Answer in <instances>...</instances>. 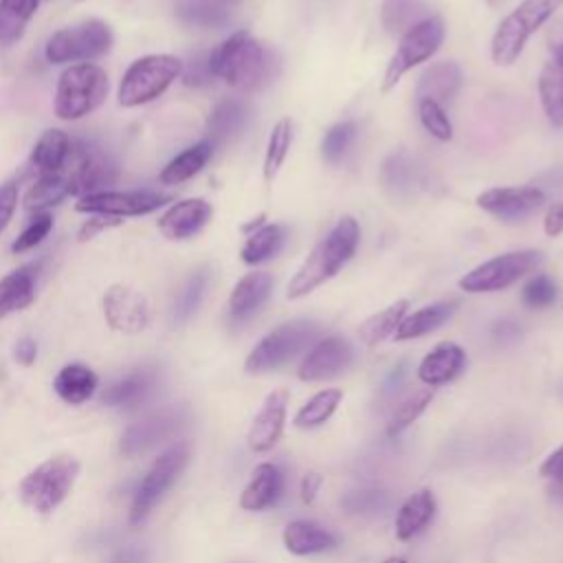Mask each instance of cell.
<instances>
[{
  "instance_id": "49",
  "label": "cell",
  "mask_w": 563,
  "mask_h": 563,
  "mask_svg": "<svg viewBox=\"0 0 563 563\" xmlns=\"http://www.w3.org/2000/svg\"><path fill=\"white\" fill-rule=\"evenodd\" d=\"M343 506L350 512H378L387 506V497L380 490H358L343 499Z\"/></svg>"
},
{
  "instance_id": "33",
  "label": "cell",
  "mask_w": 563,
  "mask_h": 563,
  "mask_svg": "<svg viewBox=\"0 0 563 563\" xmlns=\"http://www.w3.org/2000/svg\"><path fill=\"white\" fill-rule=\"evenodd\" d=\"M284 240H286V229L277 222H266L257 231L249 233L246 242L240 249V260L249 266L262 264L282 251Z\"/></svg>"
},
{
  "instance_id": "19",
  "label": "cell",
  "mask_w": 563,
  "mask_h": 563,
  "mask_svg": "<svg viewBox=\"0 0 563 563\" xmlns=\"http://www.w3.org/2000/svg\"><path fill=\"white\" fill-rule=\"evenodd\" d=\"M213 209L202 198H187L180 202H174L161 218H158V231L167 240H189L198 235L211 220Z\"/></svg>"
},
{
  "instance_id": "37",
  "label": "cell",
  "mask_w": 563,
  "mask_h": 563,
  "mask_svg": "<svg viewBox=\"0 0 563 563\" xmlns=\"http://www.w3.org/2000/svg\"><path fill=\"white\" fill-rule=\"evenodd\" d=\"M66 196H70V187L64 174H40L24 196V209L46 213V209L59 205Z\"/></svg>"
},
{
  "instance_id": "2",
  "label": "cell",
  "mask_w": 563,
  "mask_h": 563,
  "mask_svg": "<svg viewBox=\"0 0 563 563\" xmlns=\"http://www.w3.org/2000/svg\"><path fill=\"white\" fill-rule=\"evenodd\" d=\"M361 240L358 222L352 216H343L330 233L308 253L297 273L286 286L288 299H299L310 295L314 288L332 279L354 255Z\"/></svg>"
},
{
  "instance_id": "14",
  "label": "cell",
  "mask_w": 563,
  "mask_h": 563,
  "mask_svg": "<svg viewBox=\"0 0 563 563\" xmlns=\"http://www.w3.org/2000/svg\"><path fill=\"white\" fill-rule=\"evenodd\" d=\"M103 314L112 330L123 334H136L150 325L152 310L143 292L132 286L114 284L103 295Z\"/></svg>"
},
{
  "instance_id": "57",
  "label": "cell",
  "mask_w": 563,
  "mask_h": 563,
  "mask_svg": "<svg viewBox=\"0 0 563 563\" xmlns=\"http://www.w3.org/2000/svg\"><path fill=\"white\" fill-rule=\"evenodd\" d=\"M493 334H495V339H501V341H506V339H517L519 328H517V323H512V321H499V323L493 328Z\"/></svg>"
},
{
  "instance_id": "24",
  "label": "cell",
  "mask_w": 563,
  "mask_h": 563,
  "mask_svg": "<svg viewBox=\"0 0 563 563\" xmlns=\"http://www.w3.org/2000/svg\"><path fill=\"white\" fill-rule=\"evenodd\" d=\"M462 86V68L455 62H435L424 68L418 79V99H433L438 103L451 101Z\"/></svg>"
},
{
  "instance_id": "16",
  "label": "cell",
  "mask_w": 563,
  "mask_h": 563,
  "mask_svg": "<svg viewBox=\"0 0 563 563\" xmlns=\"http://www.w3.org/2000/svg\"><path fill=\"white\" fill-rule=\"evenodd\" d=\"M543 202H545V194L539 187H530V185L495 187L477 196V207L504 222L521 220L532 211H537Z\"/></svg>"
},
{
  "instance_id": "46",
  "label": "cell",
  "mask_w": 563,
  "mask_h": 563,
  "mask_svg": "<svg viewBox=\"0 0 563 563\" xmlns=\"http://www.w3.org/2000/svg\"><path fill=\"white\" fill-rule=\"evenodd\" d=\"M418 114L424 130L435 136L438 141H449L453 136V125L449 121V114L444 112L442 103L433 99H418Z\"/></svg>"
},
{
  "instance_id": "42",
  "label": "cell",
  "mask_w": 563,
  "mask_h": 563,
  "mask_svg": "<svg viewBox=\"0 0 563 563\" xmlns=\"http://www.w3.org/2000/svg\"><path fill=\"white\" fill-rule=\"evenodd\" d=\"M290 143H292V121L290 119H279L271 130L266 154H264L262 172H264L266 183H271L277 176L279 167L284 165V161L288 156Z\"/></svg>"
},
{
  "instance_id": "23",
  "label": "cell",
  "mask_w": 563,
  "mask_h": 563,
  "mask_svg": "<svg viewBox=\"0 0 563 563\" xmlns=\"http://www.w3.org/2000/svg\"><path fill=\"white\" fill-rule=\"evenodd\" d=\"M273 277L264 271L246 273L229 295V317L233 321L249 319L271 295Z\"/></svg>"
},
{
  "instance_id": "32",
  "label": "cell",
  "mask_w": 563,
  "mask_h": 563,
  "mask_svg": "<svg viewBox=\"0 0 563 563\" xmlns=\"http://www.w3.org/2000/svg\"><path fill=\"white\" fill-rule=\"evenodd\" d=\"M213 154V145L205 139L187 150H183L180 154H176L161 172V183L163 185H180L189 178H194L211 158Z\"/></svg>"
},
{
  "instance_id": "15",
  "label": "cell",
  "mask_w": 563,
  "mask_h": 563,
  "mask_svg": "<svg viewBox=\"0 0 563 563\" xmlns=\"http://www.w3.org/2000/svg\"><path fill=\"white\" fill-rule=\"evenodd\" d=\"M183 422H185V413L180 409H163V411L150 413L147 418H143L125 429V433L121 438V453L128 457L145 453L147 449L176 435V431L183 427Z\"/></svg>"
},
{
  "instance_id": "8",
  "label": "cell",
  "mask_w": 563,
  "mask_h": 563,
  "mask_svg": "<svg viewBox=\"0 0 563 563\" xmlns=\"http://www.w3.org/2000/svg\"><path fill=\"white\" fill-rule=\"evenodd\" d=\"M191 446L189 442L180 440L165 449L147 468V473L141 477V482L134 488L132 504H130V523L139 526L147 519L152 508L163 499V495L176 484L185 466L189 464Z\"/></svg>"
},
{
  "instance_id": "30",
  "label": "cell",
  "mask_w": 563,
  "mask_h": 563,
  "mask_svg": "<svg viewBox=\"0 0 563 563\" xmlns=\"http://www.w3.org/2000/svg\"><path fill=\"white\" fill-rule=\"evenodd\" d=\"M97 385H99L97 374L81 363L64 365L53 380L55 394L68 405H81L88 398H92V394L97 391Z\"/></svg>"
},
{
  "instance_id": "26",
  "label": "cell",
  "mask_w": 563,
  "mask_h": 563,
  "mask_svg": "<svg viewBox=\"0 0 563 563\" xmlns=\"http://www.w3.org/2000/svg\"><path fill=\"white\" fill-rule=\"evenodd\" d=\"M435 497L431 490L422 488L418 493H411L396 512V537L400 541H409L416 534H420L435 515Z\"/></svg>"
},
{
  "instance_id": "63",
  "label": "cell",
  "mask_w": 563,
  "mask_h": 563,
  "mask_svg": "<svg viewBox=\"0 0 563 563\" xmlns=\"http://www.w3.org/2000/svg\"><path fill=\"white\" fill-rule=\"evenodd\" d=\"M227 2L233 7V4H235V2H240V0H227Z\"/></svg>"
},
{
  "instance_id": "35",
  "label": "cell",
  "mask_w": 563,
  "mask_h": 563,
  "mask_svg": "<svg viewBox=\"0 0 563 563\" xmlns=\"http://www.w3.org/2000/svg\"><path fill=\"white\" fill-rule=\"evenodd\" d=\"M537 86L543 114L554 128H563V66L556 59L545 62Z\"/></svg>"
},
{
  "instance_id": "10",
  "label": "cell",
  "mask_w": 563,
  "mask_h": 563,
  "mask_svg": "<svg viewBox=\"0 0 563 563\" xmlns=\"http://www.w3.org/2000/svg\"><path fill=\"white\" fill-rule=\"evenodd\" d=\"M442 40H444V24L438 15H429L422 22H418L416 26H411L409 31H405L400 35L396 53L391 55V59L385 68L380 90L383 92L391 90L407 70H411L413 66L433 57L438 53Z\"/></svg>"
},
{
  "instance_id": "61",
  "label": "cell",
  "mask_w": 563,
  "mask_h": 563,
  "mask_svg": "<svg viewBox=\"0 0 563 563\" xmlns=\"http://www.w3.org/2000/svg\"><path fill=\"white\" fill-rule=\"evenodd\" d=\"M383 563H407L402 556H389V559H385Z\"/></svg>"
},
{
  "instance_id": "34",
  "label": "cell",
  "mask_w": 563,
  "mask_h": 563,
  "mask_svg": "<svg viewBox=\"0 0 563 563\" xmlns=\"http://www.w3.org/2000/svg\"><path fill=\"white\" fill-rule=\"evenodd\" d=\"M152 389H154V374L147 369H139L114 380L110 387H106V391L101 394V400L110 407H134L143 402Z\"/></svg>"
},
{
  "instance_id": "43",
  "label": "cell",
  "mask_w": 563,
  "mask_h": 563,
  "mask_svg": "<svg viewBox=\"0 0 563 563\" xmlns=\"http://www.w3.org/2000/svg\"><path fill=\"white\" fill-rule=\"evenodd\" d=\"M433 400V387H424L418 389L413 394H409L391 413L389 422H387V435L394 438L398 433H402L411 422H416L420 418V413L429 407V402Z\"/></svg>"
},
{
  "instance_id": "56",
  "label": "cell",
  "mask_w": 563,
  "mask_h": 563,
  "mask_svg": "<svg viewBox=\"0 0 563 563\" xmlns=\"http://www.w3.org/2000/svg\"><path fill=\"white\" fill-rule=\"evenodd\" d=\"M15 361L22 363V365H31L35 358H37V343L31 339V336H22L18 343H15Z\"/></svg>"
},
{
  "instance_id": "53",
  "label": "cell",
  "mask_w": 563,
  "mask_h": 563,
  "mask_svg": "<svg viewBox=\"0 0 563 563\" xmlns=\"http://www.w3.org/2000/svg\"><path fill=\"white\" fill-rule=\"evenodd\" d=\"M117 224H121V220H119V218H110V216H92V218H88V220L79 227L77 238H79L81 242H86V240H92L97 233H101V231H106V229H110V227H117Z\"/></svg>"
},
{
  "instance_id": "21",
  "label": "cell",
  "mask_w": 563,
  "mask_h": 563,
  "mask_svg": "<svg viewBox=\"0 0 563 563\" xmlns=\"http://www.w3.org/2000/svg\"><path fill=\"white\" fill-rule=\"evenodd\" d=\"M464 350L453 341H444L424 354V358L418 365V378L427 387H438L453 380L464 369Z\"/></svg>"
},
{
  "instance_id": "18",
  "label": "cell",
  "mask_w": 563,
  "mask_h": 563,
  "mask_svg": "<svg viewBox=\"0 0 563 563\" xmlns=\"http://www.w3.org/2000/svg\"><path fill=\"white\" fill-rule=\"evenodd\" d=\"M66 178H68L70 196L81 198L88 194L106 191V187L112 185L117 178V165L99 150L79 147L75 167H73L70 176H66Z\"/></svg>"
},
{
  "instance_id": "62",
  "label": "cell",
  "mask_w": 563,
  "mask_h": 563,
  "mask_svg": "<svg viewBox=\"0 0 563 563\" xmlns=\"http://www.w3.org/2000/svg\"><path fill=\"white\" fill-rule=\"evenodd\" d=\"M504 2H508V0H486L488 7H499V4H504Z\"/></svg>"
},
{
  "instance_id": "6",
  "label": "cell",
  "mask_w": 563,
  "mask_h": 563,
  "mask_svg": "<svg viewBox=\"0 0 563 563\" xmlns=\"http://www.w3.org/2000/svg\"><path fill=\"white\" fill-rule=\"evenodd\" d=\"M108 75L97 64H73L57 81L55 114L64 121H77L95 112L108 97Z\"/></svg>"
},
{
  "instance_id": "7",
  "label": "cell",
  "mask_w": 563,
  "mask_h": 563,
  "mask_svg": "<svg viewBox=\"0 0 563 563\" xmlns=\"http://www.w3.org/2000/svg\"><path fill=\"white\" fill-rule=\"evenodd\" d=\"M183 75V62L167 53L145 55L132 62L119 84V103L136 108L161 97Z\"/></svg>"
},
{
  "instance_id": "9",
  "label": "cell",
  "mask_w": 563,
  "mask_h": 563,
  "mask_svg": "<svg viewBox=\"0 0 563 563\" xmlns=\"http://www.w3.org/2000/svg\"><path fill=\"white\" fill-rule=\"evenodd\" d=\"M112 31L103 20H84L75 26L57 31L44 48V55L53 64L90 62L106 55L112 48Z\"/></svg>"
},
{
  "instance_id": "48",
  "label": "cell",
  "mask_w": 563,
  "mask_h": 563,
  "mask_svg": "<svg viewBox=\"0 0 563 563\" xmlns=\"http://www.w3.org/2000/svg\"><path fill=\"white\" fill-rule=\"evenodd\" d=\"M53 229V218L48 213H35L31 222L24 227V231L13 240L11 251L13 253H26L35 249Z\"/></svg>"
},
{
  "instance_id": "47",
  "label": "cell",
  "mask_w": 563,
  "mask_h": 563,
  "mask_svg": "<svg viewBox=\"0 0 563 563\" xmlns=\"http://www.w3.org/2000/svg\"><path fill=\"white\" fill-rule=\"evenodd\" d=\"M554 299H556V282L548 275H534L521 288V301L528 308H548Z\"/></svg>"
},
{
  "instance_id": "12",
  "label": "cell",
  "mask_w": 563,
  "mask_h": 563,
  "mask_svg": "<svg viewBox=\"0 0 563 563\" xmlns=\"http://www.w3.org/2000/svg\"><path fill=\"white\" fill-rule=\"evenodd\" d=\"M172 196L158 194L152 189H132V191H97L81 196L75 209L79 213L90 216H110V218H130V216H143L152 213L165 202H169Z\"/></svg>"
},
{
  "instance_id": "44",
  "label": "cell",
  "mask_w": 563,
  "mask_h": 563,
  "mask_svg": "<svg viewBox=\"0 0 563 563\" xmlns=\"http://www.w3.org/2000/svg\"><path fill=\"white\" fill-rule=\"evenodd\" d=\"M207 282H209L207 271H196L194 275H189V279L185 282V286L180 288V292L174 301V321L183 323L198 310V306L205 297V290H207Z\"/></svg>"
},
{
  "instance_id": "52",
  "label": "cell",
  "mask_w": 563,
  "mask_h": 563,
  "mask_svg": "<svg viewBox=\"0 0 563 563\" xmlns=\"http://www.w3.org/2000/svg\"><path fill=\"white\" fill-rule=\"evenodd\" d=\"M15 207H18V185L15 183L0 185V233L13 218Z\"/></svg>"
},
{
  "instance_id": "27",
  "label": "cell",
  "mask_w": 563,
  "mask_h": 563,
  "mask_svg": "<svg viewBox=\"0 0 563 563\" xmlns=\"http://www.w3.org/2000/svg\"><path fill=\"white\" fill-rule=\"evenodd\" d=\"M380 183L394 196H411L424 185L422 167L407 152H396L380 167Z\"/></svg>"
},
{
  "instance_id": "59",
  "label": "cell",
  "mask_w": 563,
  "mask_h": 563,
  "mask_svg": "<svg viewBox=\"0 0 563 563\" xmlns=\"http://www.w3.org/2000/svg\"><path fill=\"white\" fill-rule=\"evenodd\" d=\"M264 220H266V213H260V216H257V218H253L249 224H242V231H244V233H253V231H257L260 227H264V224H266Z\"/></svg>"
},
{
  "instance_id": "20",
  "label": "cell",
  "mask_w": 563,
  "mask_h": 563,
  "mask_svg": "<svg viewBox=\"0 0 563 563\" xmlns=\"http://www.w3.org/2000/svg\"><path fill=\"white\" fill-rule=\"evenodd\" d=\"M284 495V473L273 462H262L253 468L249 484L240 495V508L260 512L275 506Z\"/></svg>"
},
{
  "instance_id": "55",
  "label": "cell",
  "mask_w": 563,
  "mask_h": 563,
  "mask_svg": "<svg viewBox=\"0 0 563 563\" xmlns=\"http://www.w3.org/2000/svg\"><path fill=\"white\" fill-rule=\"evenodd\" d=\"M321 486H323V477H321L319 473H314V471H312V473H306V475H303V479H301V486H299L301 501L310 506V504L317 499V495H319Z\"/></svg>"
},
{
  "instance_id": "17",
  "label": "cell",
  "mask_w": 563,
  "mask_h": 563,
  "mask_svg": "<svg viewBox=\"0 0 563 563\" xmlns=\"http://www.w3.org/2000/svg\"><path fill=\"white\" fill-rule=\"evenodd\" d=\"M286 409H288V389H273L264 398L246 433V442L251 451L264 453L277 444L286 424Z\"/></svg>"
},
{
  "instance_id": "29",
  "label": "cell",
  "mask_w": 563,
  "mask_h": 563,
  "mask_svg": "<svg viewBox=\"0 0 563 563\" xmlns=\"http://www.w3.org/2000/svg\"><path fill=\"white\" fill-rule=\"evenodd\" d=\"M246 117H249L246 106L240 99H231V97L222 99L220 103H216V108L209 114V121H207L209 139L207 141L213 147L233 141L244 130Z\"/></svg>"
},
{
  "instance_id": "25",
  "label": "cell",
  "mask_w": 563,
  "mask_h": 563,
  "mask_svg": "<svg viewBox=\"0 0 563 563\" xmlns=\"http://www.w3.org/2000/svg\"><path fill=\"white\" fill-rule=\"evenodd\" d=\"M73 156V141L62 130H46L31 150L29 163L37 174H62Z\"/></svg>"
},
{
  "instance_id": "50",
  "label": "cell",
  "mask_w": 563,
  "mask_h": 563,
  "mask_svg": "<svg viewBox=\"0 0 563 563\" xmlns=\"http://www.w3.org/2000/svg\"><path fill=\"white\" fill-rule=\"evenodd\" d=\"M216 77L211 73V66H209V53L205 55H196L187 68L183 66V81L187 86H194V88H200V86H207L211 84Z\"/></svg>"
},
{
  "instance_id": "22",
  "label": "cell",
  "mask_w": 563,
  "mask_h": 563,
  "mask_svg": "<svg viewBox=\"0 0 563 563\" xmlns=\"http://www.w3.org/2000/svg\"><path fill=\"white\" fill-rule=\"evenodd\" d=\"M284 548L290 554L297 556H308V554H321L328 550H334L339 545V539L332 530L323 528L317 521H308V519H295L284 528L282 534Z\"/></svg>"
},
{
  "instance_id": "40",
  "label": "cell",
  "mask_w": 563,
  "mask_h": 563,
  "mask_svg": "<svg viewBox=\"0 0 563 563\" xmlns=\"http://www.w3.org/2000/svg\"><path fill=\"white\" fill-rule=\"evenodd\" d=\"M40 0H0V46L18 42L37 11Z\"/></svg>"
},
{
  "instance_id": "5",
  "label": "cell",
  "mask_w": 563,
  "mask_h": 563,
  "mask_svg": "<svg viewBox=\"0 0 563 563\" xmlns=\"http://www.w3.org/2000/svg\"><path fill=\"white\" fill-rule=\"evenodd\" d=\"M79 468V460L73 455H55L37 464L20 482L22 504L40 515L53 512L70 495Z\"/></svg>"
},
{
  "instance_id": "60",
  "label": "cell",
  "mask_w": 563,
  "mask_h": 563,
  "mask_svg": "<svg viewBox=\"0 0 563 563\" xmlns=\"http://www.w3.org/2000/svg\"><path fill=\"white\" fill-rule=\"evenodd\" d=\"M554 55H556V57H554V59H556V62H559V64H561V66H563V42H561V44H559V46H556V51H554Z\"/></svg>"
},
{
  "instance_id": "58",
  "label": "cell",
  "mask_w": 563,
  "mask_h": 563,
  "mask_svg": "<svg viewBox=\"0 0 563 563\" xmlns=\"http://www.w3.org/2000/svg\"><path fill=\"white\" fill-rule=\"evenodd\" d=\"M112 563H143V554L139 550H134V548H128V550H121L112 559Z\"/></svg>"
},
{
  "instance_id": "51",
  "label": "cell",
  "mask_w": 563,
  "mask_h": 563,
  "mask_svg": "<svg viewBox=\"0 0 563 563\" xmlns=\"http://www.w3.org/2000/svg\"><path fill=\"white\" fill-rule=\"evenodd\" d=\"M539 473L552 482V493L563 499V444L543 460Z\"/></svg>"
},
{
  "instance_id": "4",
  "label": "cell",
  "mask_w": 563,
  "mask_h": 563,
  "mask_svg": "<svg viewBox=\"0 0 563 563\" xmlns=\"http://www.w3.org/2000/svg\"><path fill=\"white\" fill-rule=\"evenodd\" d=\"M563 7V0H523L495 29L490 55L497 66H510L521 55L526 42Z\"/></svg>"
},
{
  "instance_id": "28",
  "label": "cell",
  "mask_w": 563,
  "mask_h": 563,
  "mask_svg": "<svg viewBox=\"0 0 563 563\" xmlns=\"http://www.w3.org/2000/svg\"><path fill=\"white\" fill-rule=\"evenodd\" d=\"M455 308H457V301L451 299V301H435V303H429L411 314H405V319L400 321V325L394 332V339L407 341V339L424 336V334L438 330L444 321H449L453 317Z\"/></svg>"
},
{
  "instance_id": "11",
  "label": "cell",
  "mask_w": 563,
  "mask_h": 563,
  "mask_svg": "<svg viewBox=\"0 0 563 563\" xmlns=\"http://www.w3.org/2000/svg\"><path fill=\"white\" fill-rule=\"evenodd\" d=\"M541 264V253L532 249L523 251H508L501 253L475 268H471L462 279L460 288L471 295L479 292H497L515 282H519L523 275L532 273Z\"/></svg>"
},
{
  "instance_id": "45",
  "label": "cell",
  "mask_w": 563,
  "mask_h": 563,
  "mask_svg": "<svg viewBox=\"0 0 563 563\" xmlns=\"http://www.w3.org/2000/svg\"><path fill=\"white\" fill-rule=\"evenodd\" d=\"M354 136H356V123H352V121L334 123V125L323 134V141H321V156H323L328 163H339V161L345 156V152L350 150Z\"/></svg>"
},
{
  "instance_id": "31",
  "label": "cell",
  "mask_w": 563,
  "mask_h": 563,
  "mask_svg": "<svg viewBox=\"0 0 563 563\" xmlns=\"http://www.w3.org/2000/svg\"><path fill=\"white\" fill-rule=\"evenodd\" d=\"M35 299V271L20 266L0 279V319L24 310Z\"/></svg>"
},
{
  "instance_id": "3",
  "label": "cell",
  "mask_w": 563,
  "mask_h": 563,
  "mask_svg": "<svg viewBox=\"0 0 563 563\" xmlns=\"http://www.w3.org/2000/svg\"><path fill=\"white\" fill-rule=\"evenodd\" d=\"M319 334L321 325L312 319L284 321L257 341L244 361V369L249 374L279 369L282 365L297 358L303 350H310V345L319 341Z\"/></svg>"
},
{
  "instance_id": "13",
  "label": "cell",
  "mask_w": 563,
  "mask_h": 563,
  "mask_svg": "<svg viewBox=\"0 0 563 563\" xmlns=\"http://www.w3.org/2000/svg\"><path fill=\"white\" fill-rule=\"evenodd\" d=\"M354 361V347L347 339L330 334L310 345L297 367V376L306 383L328 380L345 372Z\"/></svg>"
},
{
  "instance_id": "1",
  "label": "cell",
  "mask_w": 563,
  "mask_h": 563,
  "mask_svg": "<svg viewBox=\"0 0 563 563\" xmlns=\"http://www.w3.org/2000/svg\"><path fill=\"white\" fill-rule=\"evenodd\" d=\"M209 66L216 79H222L242 92L262 90L279 73L275 51L264 46L249 31H238L213 48L209 53Z\"/></svg>"
},
{
  "instance_id": "39",
  "label": "cell",
  "mask_w": 563,
  "mask_h": 563,
  "mask_svg": "<svg viewBox=\"0 0 563 563\" xmlns=\"http://www.w3.org/2000/svg\"><path fill=\"white\" fill-rule=\"evenodd\" d=\"M176 13L194 26H222L229 22L231 4L227 0H176Z\"/></svg>"
},
{
  "instance_id": "38",
  "label": "cell",
  "mask_w": 563,
  "mask_h": 563,
  "mask_svg": "<svg viewBox=\"0 0 563 563\" xmlns=\"http://www.w3.org/2000/svg\"><path fill=\"white\" fill-rule=\"evenodd\" d=\"M424 18H429L424 0H383L380 4V22L391 35H402Z\"/></svg>"
},
{
  "instance_id": "36",
  "label": "cell",
  "mask_w": 563,
  "mask_h": 563,
  "mask_svg": "<svg viewBox=\"0 0 563 563\" xmlns=\"http://www.w3.org/2000/svg\"><path fill=\"white\" fill-rule=\"evenodd\" d=\"M407 308H409L407 299H396L380 312H374L358 325V339L369 347L383 343L387 336H391L396 332V328L400 325V321L407 314Z\"/></svg>"
},
{
  "instance_id": "41",
  "label": "cell",
  "mask_w": 563,
  "mask_h": 563,
  "mask_svg": "<svg viewBox=\"0 0 563 563\" xmlns=\"http://www.w3.org/2000/svg\"><path fill=\"white\" fill-rule=\"evenodd\" d=\"M341 398H343V391L334 389V387L317 391L295 413V418H292L295 427H299V429H314V427L325 424L332 418V413L336 411Z\"/></svg>"
},
{
  "instance_id": "54",
  "label": "cell",
  "mask_w": 563,
  "mask_h": 563,
  "mask_svg": "<svg viewBox=\"0 0 563 563\" xmlns=\"http://www.w3.org/2000/svg\"><path fill=\"white\" fill-rule=\"evenodd\" d=\"M543 231H545V235H550V238H556V235L563 233V202H556V205H552V207L545 211Z\"/></svg>"
}]
</instances>
